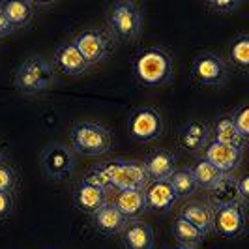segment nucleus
<instances>
[{"mask_svg": "<svg viewBox=\"0 0 249 249\" xmlns=\"http://www.w3.org/2000/svg\"><path fill=\"white\" fill-rule=\"evenodd\" d=\"M173 234L178 240L180 246H189V248H197L199 244L204 242L206 234L200 232L197 227H193L191 223H187L186 219L176 217L173 223Z\"/></svg>", "mask_w": 249, "mask_h": 249, "instance_id": "25", "label": "nucleus"}, {"mask_svg": "<svg viewBox=\"0 0 249 249\" xmlns=\"http://www.w3.org/2000/svg\"><path fill=\"white\" fill-rule=\"evenodd\" d=\"M227 73H229L227 64L215 53H200V54L195 56L193 66H191L193 79L202 87H217V85H221L227 79Z\"/></svg>", "mask_w": 249, "mask_h": 249, "instance_id": "9", "label": "nucleus"}, {"mask_svg": "<svg viewBox=\"0 0 249 249\" xmlns=\"http://www.w3.org/2000/svg\"><path fill=\"white\" fill-rule=\"evenodd\" d=\"M213 231L221 238L234 240L246 232V206L227 204L213 210Z\"/></svg>", "mask_w": 249, "mask_h": 249, "instance_id": "8", "label": "nucleus"}, {"mask_svg": "<svg viewBox=\"0 0 249 249\" xmlns=\"http://www.w3.org/2000/svg\"><path fill=\"white\" fill-rule=\"evenodd\" d=\"M105 19H107V25L112 30V34H116L124 41H131L141 34L142 12L131 0L112 2L105 13Z\"/></svg>", "mask_w": 249, "mask_h": 249, "instance_id": "3", "label": "nucleus"}, {"mask_svg": "<svg viewBox=\"0 0 249 249\" xmlns=\"http://www.w3.org/2000/svg\"><path fill=\"white\" fill-rule=\"evenodd\" d=\"M229 58H231V62L234 64L238 70L248 71L249 70V36L248 34H238V36L231 41Z\"/></svg>", "mask_w": 249, "mask_h": 249, "instance_id": "27", "label": "nucleus"}, {"mask_svg": "<svg viewBox=\"0 0 249 249\" xmlns=\"http://www.w3.org/2000/svg\"><path fill=\"white\" fill-rule=\"evenodd\" d=\"M240 6H242V0H234V2H208V8L219 13H232L236 12Z\"/></svg>", "mask_w": 249, "mask_h": 249, "instance_id": "31", "label": "nucleus"}, {"mask_svg": "<svg viewBox=\"0 0 249 249\" xmlns=\"http://www.w3.org/2000/svg\"><path fill=\"white\" fill-rule=\"evenodd\" d=\"M122 244L125 249H154L156 236L148 223L131 219L122 229Z\"/></svg>", "mask_w": 249, "mask_h": 249, "instance_id": "16", "label": "nucleus"}, {"mask_svg": "<svg viewBox=\"0 0 249 249\" xmlns=\"http://www.w3.org/2000/svg\"><path fill=\"white\" fill-rule=\"evenodd\" d=\"M175 249H197V248H189V246H178V248Z\"/></svg>", "mask_w": 249, "mask_h": 249, "instance_id": "35", "label": "nucleus"}, {"mask_svg": "<svg viewBox=\"0 0 249 249\" xmlns=\"http://www.w3.org/2000/svg\"><path fill=\"white\" fill-rule=\"evenodd\" d=\"M210 199L215 206H227V204H242L238 199L236 180L225 175L221 182L210 189Z\"/></svg>", "mask_w": 249, "mask_h": 249, "instance_id": "24", "label": "nucleus"}, {"mask_svg": "<svg viewBox=\"0 0 249 249\" xmlns=\"http://www.w3.org/2000/svg\"><path fill=\"white\" fill-rule=\"evenodd\" d=\"M51 66H53V70L56 68L60 73L68 75V77H77V75L85 73V70L88 68L85 58L81 56V53L73 45V41L60 43L54 49V53H53V64Z\"/></svg>", "mask_w": 249, "mask_h": 249, "instance_id": "12", "label": "nucleus"}, {"mask_svg": "<svg viewBox=\"0 0 249 249\" xmlns=\"http://www.w3.org/2000/svg\"><path fill=\"white\" fill-rule=\"evenodd\" d=\"M189 171H191V175H193V180H195L197 187L208 189V191H210L212 187L217 186V184L221 182V178L225 176L221 171H217L212 163H208L204 158L197 160Z\"/></svg>", "mask_w": 249, "mask_h": 249, "instance_id": "22", "label": "nucleus"}, {"mask_svg": "<svg viewBox=\"0 0 249 249\" xmlns=\"http://www.w3.org/2000/svg\"><path fill=\"white\" fill-rule=\"evenodd\" d=\"M13 210L12 193H0V219H6Z\"/></svg>", "mask_w": 249, "mask_h": 249, "instance_id": "32", "label": "nucleus"}, {"mask_svg": "<svg viewBox=\"0 0 249 249\" xmlns=\"http://www.w3.org/2000/svg\"><path fill=\"white\" fill-rule=\"evenodd\" d=\"M73 202L81 212L94 213L107 204V193L87 182H81L73 191Z\"/></svg>", "mask_w": 249, "mask_h": 249, "instance_id": "19", "label": "nucleus"}, {"mask_svg": "<svg viewBox=\"0 0 249 249\" xmlns=\"http://www.w3.org/2000/svg\"><path fill=\"white\" fill-rule=\"evenodd\" d=\"M229 118H231L232 125L236 127L238 135L246 141V139H248V133H249V109L248 107L244 105V107L236 109Z\"/></svg>", "mask_w": 249, "mask_h": 249, "instance_id": "30", "label": "nucleus"}, {"mask_svg": "<svg viewBox=\"0 0 249 249\" xmlns=\"http://www.w3.org/2000/svg\"><path fill=\"white\" fill-rule=\"evenodd\" d=\"M242 156H244V150L229 146V144H223V142H217V141H212V139L204 148V160L208 163H212L213 167L217 171H221L223 175L231 173L232 169H236L238 165L242 163Z\"/></svg>", "mask_w": 249, "mask_h": 249, "instance_id": "11", "label": "nucleus"}, {"mask_svg": "<svg viewBox=\"0 0 249 249\" xmlns=\"http://www.w3.org/2000/svg\"><path fill=\"white\" fill-rule=\"evenodd\" d=\"M180 146L191 154H197L200 150L206 148V144L210 142V127L200 122V120H189L180 127L178 133Z\"/></svg>", "mask_w": 249, "mask_h": 249, "instance_id": "15", "label": "nucleus"}, {"mask_svg": "<svg viewBox=\"0 0 249 249\" xmlns=\"http://www.w3.org/2000/svg\"><path fill=\"white\" fill-rule=\"evenodd\" d=\"M169 184L173 186L178 199H187L199 189L189 169H176L175 173L171 175V178H169Z\"/></svg>", "mask_w": 249, "mask_h": 249, "instance_id": "26", "label": "nucleus"}, {"mask_svg": "<svg viewBox=\"0 0 249 249\" xmlns=\"http://www.w3.org/2000/svg\"><path fill=\"white\" fill-rule=\"evenodd\" d=\"M178 217L186 219L187 223L197 227L200 232H204V234H208L213 229V210L212 206L206 204V202H199V200L187 202L186 206L180 210Z\"/></svg>", "mask_w": 249, "mask_h": 249, "instance_id": "18", "label": "nucleus"}, {"mask_svg": "<svg viewBox=\"0 0 249 249\" xmlns=\"http://www.w3.org/2000/svg\"><path fill=\"white\" fill-rule=\"evenodd\" d=\"M83 182H87V184H90V186L98 187V189H101V191H109L111 189V182H109V178H107V175L103 173V169H101V165H94V167H90L87 171V175H85V180Z\"/></svg>", "mask_w": 249, "mask_h": 249, "instance_id": "28", "label": "nucleus"}, {"mask_svg": "<svg viewBox=\"0 0 249 249\" xmlns=\"http://www.w3.org/2000/svg\"><path fill=\"white\" fill-rule=\"evenodd\" d=\"M73 45L81 53V56L85 58V62L88 66L100 64L101 60H105L112 53V47H114L111 34L105 32V30H101V28L83 30L73 39Z\"/></svg>", "mask_w": 249, "mask_h": 249, "instance_id": "7", "label": "nucleus"}, {"mask_svg": "<svg viewBox=\"0 0 249 249\" xmlns=\"http://www.w3.org/2000/svg\"><path fill=\"white\" fill-rule=\"evenodd\" d=\"M112 204L127 221H131L137 215H141V213L144 212V208H146L144 189H124V191H118V195H116V199H114Z\"/></svg>", "mask_w": 249, "mask_h": 249, "instance_id": "20", "label": "nucleus"}, {"mask_svg": "<svg viewBox=\"0 0 249 249\" xmlns=\"http://www.w3.org/2000/svg\"><path fill=\"white\" fill-rule=\"evenodd\" d=\"M54 70L41 56H30L15 71V88L23 94H39L51 87Z\"/></svg>", "mask_w": 249, "mask_h": 249, "instance_id": "4", "label": "nucleus"}, {"mask_svg": "<svg viewBox=\"0 0 249 249\" xmlns=\"http://www.w3.org/2000/svg\"><path fill=\"white\" fill-rule=\"evenodd\" d=\"M41 165L45 173L54 180H64L73 173L75 156L64 144H49L41 152Z\"/></svg>", "mask_w": 249, "mask_h": 249, "instance_id": "10", "label": "nucleus"}, {"mask_svg": "<svg viewBox=\"0 0 249 249\" xmlns=\"http://www.w3.org/2000/svg\"><path fill=\"white\" fill-rule=\"evenodd\" d=\"M103 173L107 175L112 187L118 191L124 189H144L148 186V175L139 161H125V160H116V161L101 163Z\"/></svg>", "mask_w": 249, "mask_h": 249, "instance_id": "5", "label": "nucleus"}, {"mask_svg": "<svg viewBox=\"0 0 249 249\" xmlns=\"http://www.w3.org/2000/svg\"><path fill=\"white\" fill-rule=\"evenodd\" d=\"M70 137H71L73 148L83 156L96 158L111 148V131L100 122L79 120L71 127Z\"/></svg>", "mask_w": 249, "mask_h": 249, "instance_id": "2", "label": "nucleus"}, {"mask_svg": "<svg viewBox=\"0 0 249 249\" xmlns=\"http://www.w3.org/2000/svg\"><path fill=\"white\" fill-rule=\"evenodd\" d=\"M163 118L154 107L142 105L129 112L127 116V133L137 142H152L163 133Z\"/></svg>", "mask_w": 249, "mask_h": 249, "instance_id": "6", "label": "nucleus"}, {"mask_svg": "<svg viewBox=\"0 0 249 249\" xmlns=\"http://www.w3.org/2000/svg\"><path fill=\"white\" fill-rule=\"evenodd\" d=\"M248 184H249V178L248 175H244L242 178L236 180V191H238V199L240 202L246 206V202L249 200V191H248Z\"/></svg>", "mask_w": 249, "mask_h": 249, "instance_id": "33", "label": "nucleus"}, {"mask_svg": "<svg viewBox=\"0 0 249 249\" xmlns=\"http://www.w3.org/2000/svg\"><path fill=\"white\" fill-rule=\"evenodd\" d=\"M0 13L6 17V21L15 28L26 26L32 17H34V6L32 2H23V0H4L0 4Z\"/></svg>", "mask_w": 249, "mask_h": 249, "instance_id": "21", "label": "nucleus"}, {"mask_svg": "<svg viewBox=\"0 0 249 249\" xmlns=\"http://www.w3.org/2000/svg\"><path fill=\"white\" fill-rule=\"evenodd\" d=\"M217 142H223L229 146H234V148L244 150L246 146V141L238 135L236 127L232 125L229 116H219L215 122H213V139Z\"/></svg>", "mask_w": 249, "mask_h": 249, "instance_id": "23", "label": "nucleus"}, {"mask_svg": "<svg viewBox=\"0 0 249 249\" xmlns=\"http://www.w3.org/2000/svg\"><path fill=\"white\" fill-rule=\"evenodd\" d=\"M144 200H146V208L167 213L178 202V197L169 180H154L144 187Z\"/></svg>", "mask_w": 249, "mask_h": 249, "instance_id": "13", "label": "nucleus"}, {"mask_svg": "<svg viewBox=\"0 0 249 249\" xmlns=\"http://www.w3.org/2000/svg\"><path fill=\"white\" fill-rule=\"evenodd\" d=\"M4 161V154H2V150H0V163Z\"/></svg>", "mask_w": 249, "mask_h": 249, "instance_id": "36", "label": "nucleus"}, {"mask_svg": "<svg viewBox=\"0 0 249 249\" xmlns=\"http://www.w3.org/2000/svg\"><path fill=\"white\" fill-rule=\"evenodd\" d=\"M17 186V173L10 163H0V193H13Z\"/></svg>", "mask_w": 249, "mask_h": 249, "instance_id": "29", "label": "nucleus"}, {"mask_svg": "<svg viewBox=\"0 0 249 249\" xmlns=\"http://www.w3.org/2000/svg\"><path fill=\"white\" fill-rule=\"evenodd\" d=\"M13 32V26L6 21V17L0 13V37L8 36V34H12Z\"/></svg>", "mask_w": 249, "mask_h": 249, "instance_id": "34", "label": "nucleus"}, {"mask_svg": "<svg viewBox=\"0 0 249 249\" xmlns=\"http://www.w3.org/2000/svg\"><path fill=\"white\" fill-rule=\"evenodd\" d=\"M92 221H94L96 231H100L105 236H114V234L122 232V229L127 223V219L114 208V204H109V202L105 206H101L98 212L92 213Z\"/></svg>", "mask_w": 249, "mask_h": 249, "instance_id": "17", "label": "nucleus"}, {"mask_svg": "<svg viewBox=\"0 0 249 249\" xmlns=\"http://www.w3.org/2000/svg\"><path fill=\"white\" fill-rule=\"evenodd\" d=\"M176 161H178V156L169 152V150H154L146 156V160L142 163L148 180H169L171 175L176 171Z\"/></svg>", "mask_w": 249, "mask_h": 249, "instance_id": "14", "label": "nucleus"}, {"mask_svg": "<svg viewBox=\"0 0 249 249\" xmlns=\"http://www.w3.org/2000/svg\"><path fill=\"white\" fill-rule=\"evenodd\" d=\"M133 75L142 87H163L173 79V58L161 47H148L133 58Z\"/></svg>", "mask_w": 249, "mask_h": 249, "instance_id": "1", "label": "nucleus"}]
</instances>
